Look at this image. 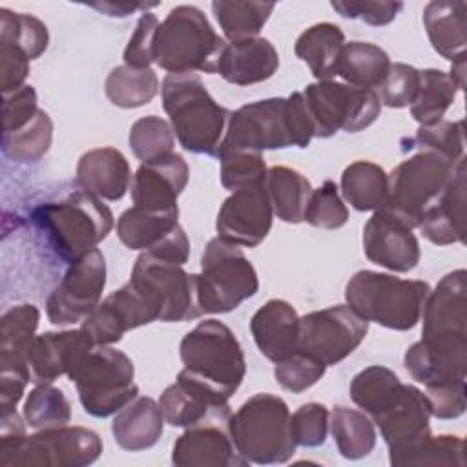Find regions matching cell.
Instances as JSON below:
<instances>
[{
  "label": "cell",
  "instance_id": "obj_1",
  "mask_svg": "<svg viewBox=\"0 0 467 467\" xmlns=\"http://www.w3.org/2000/svg\"><path fill=\"white\" fill-rule=\"evenodd\" d=\"M314 139V126L303 91L272 97L241 106L230 115L221 150L306 148ZM219 155V153H217Z\"/></svg>",
  "mask_w": 467,
  "mask_h": 467
},
{
  "label": "cell",
  "instance_id": "obj_2",
  "mask_svg": "<svg viewBox=\"0 0 467 467\" xmlns=\"http://www.w3.org/2000/svg\"><path fill=\"white\" fill-rule=\"evenodd\" d=\"M161 97L179 144L190 153L217 157L232 111L213 100L201 77L168 73Z\"/></svg>",
  "mask_w": 467,
  "mask_h": 467
},
{
  "label": "cell",
  "instance_id": "obj_3",
  "mask_svg": "<svg viewBox=\"0 0 467 467\" xmlns=\"http://www.w3.org/2000/svg\"><path fill=\"white\" fill-rule=\"evenodd\" d=\"M31 221L66 263L95 250L113 228L111 210L84 188L73 190L62 199L36 204L31 210Z\"/></svg>",
  "mask_w": 467,
  "mask_h": 467
},
{
  "label": "cell",
  "instance_id": "obj_4",
  "mask_svg": "<svg viewBox=\"0 0 467 467\" xmlns=\"http://www.w3.org/2000/svg\"><path fill=\"white\" fill-rule=\"evenodd\" d=\"M429 292V283L420 279L359 270L345 286V301L368 323L405 332L420 323Z\"/></svg>",
  "mask_w": 467,
  "mask_h": 467
},
{
  "label": "cell",
  "instance_id": "obj_5",
  "mask_svg": "<svg viewBox=\"0 0 467 467\" xmlns=\"http://www.w3.org/2000/svg\"><path fill=\"white\" fill-rule=\"evenodd\" d=\"M226 40L195 5H177L159 24L155 64L168 73H217Z\"/></svg>",
  "mask_w": 467,
  "mask_h": 467
},
{
  "label": "cell",
  "instance_id": "obj_6",
  "mask_svg": "<svg viewBox=\"0 0 467 467\" xmlns=\"http://www.w3.org/2000/svg\"><path fill=\"white\" fill-rule=\"evenodd\" d=\"M290 410L283 398L261 392L248 398L228 420L234 445L246 463H286L296 443L290 429Z\"/></svg>",
  "mask_w": 467,
  "mask_h": 467
},
{
  "label": "cell",
  "instance_id": "obj_7",
  "mask_svg": "<svg viewBox=\"0 0 467 467\" xmlns=\"http://www.w3.org/2000/svg\"><path fill=\"white\" fill-rule=\"evenodd\" d=\"M184 370L228 400L243 383L246 361L235 334L219 319H204L179 345Z\"/></svg>",
  "mask_w": 467,
  "mask_h": 467
},
{
  "label": "cell",
  "instance_id": "obj_8",
  "mask_svg": "<svg viewBox=\"0 0 467 467\" xmlns=\"http://www.w3.org/2000/svg\"><path fill=\"white\" fill-rule=\"evenodd\" d=\"M458 162L432 150H418L389 173V195L381 208L416 228L454 177Z\"/></svg>",
  "mask_w": 467,
  "mask_h": 467
},
{
  "label": "cell",
  "instance_id": "obj_9",
  "mask_svg": "<svg viewBox=\"0 0 467 467\" xmlns=\"http://www.w3.org/2000/svg\"><path fill=\"white\" fill-rule=\"evenodd\" d=\"M133 361L111 345L93 347L69 379L75 383L82 409L93 418L117 414L139 396Z\"/></svg>",
  "mask_w": 467,
  "mask_h": 467
},
{
  "label": "cell",
  "instance_id": "obj_10",
  "mask_svg": "<svg viewBox=\"0 0 467 467\" xmlns=\"http://www.w3.org/2000/svg\"><path fill=\"white\" fill-rule=\"evenodd\" d=\"M257 290V272L244 252L221 237L210 239L201 257V274H197L202 314L232 312Z\"/></svg>",
  "mask_w": 467,
  "mask_h": 467
},
{
  "label": "cell",
  "instance_id": "obj_11",
  "mask_svg": "<svg viewBox=\"0 0 467 467\" xmlns=\"http://www.w3.org/2000/svg\"><path fill=\"white\" fill-rule=\"evenodd\" d=\"M312 119L314 137L328 139L339 130L358 133L368 128L381 111L376 89L356 88L336 80H317L303 91Z\"/></svg>",
  "mask_w": 467,
  "mask_h": 467
},
{
  "label": "cell",
  "instance_id": "obj_12",
  "mask_svg": "<svg viewBox=\"0 0 467 467\" xmlns=\"http://www.w3.org/2000/svg\"><path fill=\"white\" fill-rule=\"evenodd\" d=\"M130 283L155 306L159 321L182 323L202 316L197 274H188L182 265L140 252L133 265Z\"/></svg>",
  "mask_w": 467,
  "mask_h": 467
},
{
  "label": "cell",
  "instance_id": "obj_13",
  "mask_svg": "<svg viewBox=\"0 0 467 467\" xmlns=\"http://www.w3.org/2000/svg\"><path fill=\"white\" fill-rule=\"evenodd\" d=\"M102 452L100 436L86 427L64 425L26 436L0 456L2 467H86Z\"/></svg>",
  "mask_w": 467,
  "mask_h": 467
},
{
  "label": "cell",
  "instance_id": "obj_14",
  "mask_svg": "<svg viewBox=\"0 0 467 467\" xmlns=\"http://www.w3.org/2000/svg\"><path fill=\"white\" fill-rule=\"evenodd\" d=\"M367 332L368 321L348 305L327 306L299 317L297 350L330 367L350 356Z\"/></svg>",
  "mask_w": 467,
  "mask_h": 467
},
{
  "label": "cell",
  "instance_id": "obj_15",
  "mask_svg": "<svg viewBox=\"0 0 467 467\" xmlns=\"http://www.w3.org/2000/svg\"><path fill=\"white\" fill-rule=\"evenodd\" d=\"M106 286V259L95 248L77 261L69 263L60 283L51 290L46 301L49 323L67 327L82 323L100 303Z\"/></svg>",
  "mask_w": 467,
  "mask_h": 467
},
{
  "label": "cell",
  "instance_id": "obj_16",
  "mask_svg": "<svg viewBox=\"0 0 467 467\" xmlns=\"http://www.w3.org/2000/svg\"><path fill=\"white\" fill-rule=\"evenodd\" d=\"M274 221L272 202L265 182L239 188L224 199L217 212V237L235 246L254 248L270 234Z\"/></svg>",
  "mask_w": 467,
  "mask_h": 467
},
{
  "label": "cell",
  "instance_id": "obj_17",
  "mask_svg": "<svg viewBox=\"0 0 467 467\" xmlns=\"http://www.w3.org/2000/svg\"><path fill=\"white\" fill-rule=\"evenodd\" d=\"M153 321H159L155 306L128 281L104 297L95 310L84 317L80 328L86 330L95 347H104L119 343L126 332Z\"/></svg>",
  "mask_w": 467,
  "mask_h": 467
},
{
  "label": "cell",
  "instance_id": "obj_18",
  "mask_svg": "<svg viewBox=\"0 0 467 467\" xmlns=\"http://www.w3.org/2000/svg\"><path fill=\"white\" fill-rule=\"evenodd\" d=\"M403 365L409 376L425 387L465 381L467 334L421 337L407 348Z\"/></svg>",
  "mask_w": 467,
  "mask_h": 467
},
{
  "label": "cell",
  "instance_id": "obj_19",
  "mask_svg": "<svg viewBox=\"0 0 467 467\" xmlns=\"http://www.w3.org/2000/svg\"><path fill=\"white\" fill-rule=\"evenodd\" d=\"M372 421L379 427L389 460L394 465L431 436V405L423 390L403 383L400 398Z\"/></svg>",
  "mask_w": 467,
  "mask_h": 467
},
{
  "label": "cell",
  "instance_id": "obj_20",
  "mask_svg": "<svg viewBox=\"0 0 467 467\" xmlns=\"http://www.w3.org/2000/svg\"><path fill=\"white\" fill-rule=\"evenodd\" d=\"M232 414V412H230ZM230 414L199 421L175 440L171 462L177 467H243L248 465L237 452L228 431Z\"/></svg>",
  "mask_w": 467,
  "mask_h": 467
},
{
  "label": "cell",
  "instance_id": "obj_21",
  "mask_svg": "<svg viewBox=\"0 0 467 467\" xmlns=\"http://www.w3.org/2000/svg\"><path fill=\"white\" fill-rule=\"evenodd\" d=\"M412 230L389 210H376L363 226V252L367 259L398 274L416 268L421 252Z\"/></svg>",
  "mask_w": 467,
  "mask_h": 467
},
{
  "label": "cell",
  "instance_id": "obj_22",
  "mask_svg": "<svg viewBox=\"0 0 467 467\" xmlns=\"http://www.w3.org/2000/svg\"><path fill=\"white\" fill-rule=\"evenodd\" d=\"M93 347L95 345L84 328L35 336L26 352L31 381L35 385H44L53 383L64 374L69 378Z\"/></svg>",
  "mask_w": 467,
  "mask_h": 467
},
{
  "label": "cell",
  "instance_id": "obj_23",
  "mask_svg": "<svg viewBox=\"0 0 467 467\" xmlns=\"http://www.w3.org/2000/svg\"><path fill=\"white\" fill-rule=\"evenodd\" d=\"M190 179V168L182 155L171 151L157 161L142 162L131 179L133 206L168 210L177 206Z\"/></svg>",
  "mask_w": 467,
  "mask_h": 467
},
{
  "label": "cell",
  "instance_id": "obj_24",
  "mask_svg": "<svg viewBox=\"0 0 467 467\" xmlns=\"http://www.w3.org/2000/svg\"><path fill=\"white\" fill-rule=\"evenodd\" d=\"M159 407L168 425L182 429L204 421L212 416L230 414L228 400L190 376L184 368L177 374L175 383L162 390Z\"/></svg>",
  "mask_w": 467,
  "mask_h": 467
},
{
  "label": "cell",
  "instance_id": "obj_25",
  "mask_svg": "<svg viewBox=\"0 0 467 467\" xmlns=\"http://www.w3.org/2000/svg\"><path fill=\"white\" fill-rule=\"evenodd\" d=\"M421 337L440 334H467V272L445 274L429 292L421 317Z\"/></svg>",
  "mask_w": 467,
  "mask_h": 467
},
{
  "label": "cell",
  "instance_id": "obj_26",
  "mask_svg": "<svg viewBox=\"0 0 467 467\" xmlns=\"http://www.w3.org/2000/svg\"><path fill=\"white\" fill-rule=\"evenodd\" d=\"M465 159H462L440 199L418 221L416 228L432 244L447 246L465 241Z\"/></svg>",
  "mask_w": 467,
  "mask_h": 467
},
{
  "label": "cell",
  "instance_id": "obj_27",
  "mask_svg": "<svg viewBox=\"0 0 467 467\" xmlns=\"http://www.w3.org/2000/svg\"><path fill=\"white\" fill-rule=\"evenodd\" d=\"M250 332L259 352L277 363L297 350L299 316L285 299H268L250 319Z\"/></svg>",
  "mask_w": 467,
  "mask_h": 467
},
{
  "label": "cell",
  "instance_id": "obj_28",
  "mask_svg": "<svg viewBox=\"0 0 467 467\" xmlns=\"http://www.w3.org/2000/svg\"><path fill=\"white\" fill-rule=\"evenodd\" d=\"M77 182L99 199L119 201L131 184L128 159L111 146L89 150L77 162Z\"/></svg>",
  "mask_w": 467,
  "mask_h": 467
},
{
  "label": "cell",
  "instance_id": "obj_29",
  "mask_svg": "<svg viewBox=\"0 0 467 467\" xmlns=\"http://www.w3.org/2000/svg\"><path fill=\"white\" fill-rule=\"evenodd\" d=\"M279 67L274 44L263 36L230 42L219 62V75L235 86H252L268 80Z\"/></svg>",
  "mask_w": 467,
  "mask_h": 467
},
{
  "label": "cell",
  "instance_id": "obj_30",
  "mask_svg": "<svg viewBox=\"0 0 467 467\" xmlns=\"http://www.w3.org/2000/svg\"><path fill=\"white\" fill-rule=\"evenodd\" d=\"M164 423L159 401L150 396H137L115 414L111 434L124 451H146L159 441Z\"/></svg>",
  "mask_w": 467,
  "mask_h": 467
},
{
  "label": "cell",
  "instance_id": "obj_31",
  "mask_svg": "<svg viewBox=\"0 0 467 467\" xmlns=\"http://www.w3.org/2000/svg\"><path fill=\"white\" fill-rule=\"evenodd\" d=\"M465 15L463 0H432L423 9V26L432 49L451 62L465 57Z\"/></svg>",
  "mask_w": 467,
  "mask_h": 467
},
{
  "label": "cell",
  "instance_id": "obj_32",
  "mask_svg": "<svg viewBox=\"0 0 467 467\" xmlns=\"http://www.w3.org/2000/svg\"><path fill=\"white\" fill-rule=\"evenodd\" d=\"M343 46L345 33L341 27L332 22H319L297 36L294 51L317 80H330L336 75Z\"/></svg>",
  "mask_w": 467,
  "mask_h": 467
},
{
  "label": "cell",
  "instance_id": "obj_33",
  "mask_svg": "<svg viewBox=\"0 0 467 467\" xmlns=\"http://www.w3.org/2000/svg\"><path fill=\"white\" fill-rule=\"evenodd\" d=\"M179 208L148 210L131 206L117 219V235L130 250L146 252L159 244L177 224Z\"/></svg>",
  "mask_w": 467,
  "mask_h": 467
},
{
  "label": "cell",
  "instance_id": "obj_34",
  "mask_svg": "<svg viewBox=\"0 0 467 467\" xmlns=\"http://www.w3.org/2000/svg\"><path fill=\"white\" fill-rule=\"evenodd\" d=\"M265 186L277 219L288 224L303 223L312 184L301 171L288 166H272L266 170Z\"/></svg>",
  "mask_w": 467,
  "mask_h": 467
},
{
  "label": "cell",
  "instance_id": "obj_35",
  "mask_svg": "<svg viewBox=\"0 0 467 467\" xmlns=\"http://www.w3.org/2000/svg\"><path fill=\"white\" fill-rule=\"evenodd\" d=\"M343 199L358 212L379 210L389 195L387 171L370 161H356L348 164L339 181Z\"/></svg>",
  "mask_w": 467,
  "mask_h": 467
},
{
  "label": "cell",
  "instance_id": "obj_36",
  "mask_svg": "<svg viewBox=\"0 0 467 467\" xmlns=\"http://www.w3.org/2000/svg\"><path fill=\"white\" fill-rule=\"evenodd\" d=\"M389 67L390 58L379 46L354 40L345 42L336 75L341 77L345 84L376 89L385 78Z\"/></svg>",
  "mask_w": 467,
  "mask_h": 467
},
{
  "label": "cell",
  "instance_id": "obj_37",
  "mask_svg": "<svg viewBox=\"0 0 467 467\" xmlns=\"http://www.w3.org/2000/svg\"><path fill=\"white\" fill-rule=\"evenodd\" d=\"M403 383L396 372L381 365L359 370L350 381V400L374 420L385 412L401 394Z\"/></svg>",
  "mask_w": 467,
  "mask_h": 467
},
{
  "label": "cell",
  "instance_id": "obj_38",
  "mask_svg": "<svg viewBox=\"0 0 467 467\" xmlns=\"http://www.w3.org/2000/svg\"><path fill=\"white\" fill-rule=\"evenodd\" d=\"M328 429L339 454L347 460H361L376 447L374 421L363 410L336 405L330 412Z\"/></svg>",
  "mask_w": 467,
  "mask_h": 467
},
{
  "label": "cell",
  "instance_id": "obj_39",
  "mask_svg": "<svg viewBox=\"0 0 467 467\" xmlns=\"http://www.w3.org/2000/svg\"><path fill=\"white\" fill-rule=\"evenodd\" d=\"M104 93L117 108H140L151 102L159 93V78L151 67H131L122 64L108 73Z\"/></svg>",
  "mask_w": 467,
  "mask_h": 467
},
{
  "label": "cell",
  "instance_id": "obj_40",
  "mask_svg": "<svg viewBox=\"0 0 467 467\" xmlns=\"http://www.w3.org/2000/svg\"><path fill=\"white\" fill-rule=\"evenodd\" d=\"M275 4L272 2H241V0H215L212 2V13L230 42H241L255 38L266 20L270 18Z\"/></svg>",
  "mask_w": 467,
  "mask_h": 467
},
{
  "label": "cell",
  "instance_id": "obj_41",
  "mask_svg": "<svg viewBox=\"0 0 467 467\" xmlns=\"http://www.w3.org/2000/svg\"><path fill=\"white\" fill-rule=\"evenodd\" d=\"M458 88L451 77L436 67L420 69V88L414 102L410 104V115L420 126H431L443 120L445 111L454 102Z\"/></svg>",
  "mask_w": 467,
  "mask_h": 467
},
{
  "label": "cell",
  "instance_id": "obj_42",
  "mask_svg": "<svg viewBox=\"0 0 467 467\" xmlns=\"http://www.w3.org/2000/svg\"><path fill=\"white\" fill-rule=\"evenodd\" d=\"M51 140L53 120L47 111L38 109L24 128L2 135V151L15 162H36L47 153Z\"/></svg>",
  "mask_w": 467,
  "mask_h": 467
},
{
  "label": "cell",
  "instance_id": "obj_43",
  "mask_svg": "<svg viewBox=\"0 0 467 467\" xmlns=\"http://www.w3.org/2000/svg\"><path fill=\"white\" fill-rule=\"evenodd\" d=\"M22 416L35 431L64 427L71 421V405L62 389L44 383L29 390L24 401Z\"/></svg>",
  "mask_w": 467,
  "mask_h": 467
},
{
  "label": "cell",
  "instance_id": "obj_44",
  "mask_svg": "<svg viewBox=\"0 0 467 467\" xmlns=\"http://www.w3.org/2000/svg\"><path fill=\"white\" fill-rule=\"evenodd\" d=\"M0 42L20 47L29 60L38 58L49 44V33L42 20L27 13L0 9Z\"/></svg>",
  "mask_w": 467,
  "mask_h": 467
},
{
  "label": "cell",
  "instance_id": "obj_45",
  "mask_svg": "<svg viewBox=\"0 0 467 467\" xmlns=\"http://www.w3.org/2000/svg\"><path fill=\"white\" fill-rule=\"evenodd\" d=\"M128 142L139 161L150 162L173 151L175 133L171 124L162 117L146 115L131 124Z\"/></svg>",
  "mask_w": 467,
  "mask_h": 467
},
{
  "label": "cell",
  "instance_id": "obj_46",
  "mask_svg": "<svg viewBox=\"0 0 467 467\" xmlns=\"http://www.w3.org/2000/svg\"><path fill=\"white\" fill-rule=\"evenodd\" d=\"M40 312L31 303L15 305L0 319V354L26 358L27 347L38 328Z\"/></svg>",
  "mask_w": 467,
  "mask_h": 467
},
{
  "label": "cell",
  "instance_id": "obj_47",
  "mask_svg": "<svg viewBox=\"0 0 467 467\" xmlns=\"http://www.w3.org/2000/svg\"><path fill=\"white\" fill-rule=\"evenodd\" d=\"M412 465H465V443L460 436L440 434L429 436L418 447L403 454L394 467Z\"/></svg>",
  "mask_w": 467,
  "mask_h": 467
},
{
  "label": "cell",
  "instance_id": "obj_48",
  "mask_svg": "<svg viewBox=\"0 0 467 467\" xmlns=\"http://www.w3.org/2000/svg\"><path fill=\"white\" fill-rule=\"evenodd\" d=\"M221 164V184L235 192L239 188L265 182L266 164L263 153L250 150H221L219 151Z\"/></svg>",
  "mask_w": 467,
  "mask_h": 467
},
{
  "label": "cell",
  "instance_id": "obj_49",
  "mask_svg": "<svg viewBox=\"0 0 467 467\" xmlns=\"http://www.w3.org/2000/svg\"><path fill=\"white\" fill-rule=\"evenodd\" d=\"M412 148L432 150L458 162L465 157V130L463 120H440L431 126H420L416 135L409 140Z\"/></svg>",
  "mask_w": 467,
  "mask_h": 467
},
{
  "label": "cell",
  "instance_id": "obj_50",
  "mask_svg": "<svg viewBox=\"0 0 467 467\" xmlns=\"http://www.w3.org/2000/svg\"><path fill=\"white\" fill-rule=\"evenodd\" d=\"M303 221L323 230H337L348 221V208L334 181H325L319 188L312 190Z\"/></svg>",
  "mask_w": 467,
  "mask_h": 467
},
{
  "label": "cell",
  "instance_id": "obj_51",
  "mask_svg": "<svg viewBox=\"0 0 467 467\" xmlns=\"http://www.w3.org/2000/svg\"><path fill=\"white\" fill-rule=\"evenodd\" d=\"M325 370L327 365L319 359L301 350H294L290 356L275 363L274 378L285 390L292 394H301L316 385L325 376Z\"/></svg>",
  "mask_w": 467,
  "mask_h": 467
},
{
  "label": "cell",
  "instance_id": "obj_52",
  "mask_svg": "<svg viewBox=\"0 0 467 467\" xmlns=\"http://www.w3.org/2000/svg\"><path fill=\"white\" fill-rule=\"evenodd\" d=\"M330 412L323 403L310 401L290 416V429L296 447H321L327 441Z\"/></svg>",
  "mask_w": 467,
  "mask_h": 467
},
{
  "label": "cell",
  "instance_id": "obj_53",
  "mask_svg": "<svg viewBox=\"0 0 467 467\" xmlns=\"http://www.w3.org/2000/svg\"><path fill=\"white\" fill-rule=\"evenodd\" d=\"M420 88V69L414 66L394 62L390 64L385 78L378 86V97L381 106L407 108L414 102Z\"/></svg>",
  "mask_w": 467,
  "mask_h": 467
},
{
  "label": "cell",
  "instance_id": "obj_54",
  "mask_svg": "<svg viewBox=\"0 0 467 467\" xmlns=\"http://www.w3.org/2000/svg\"><path fill=\"white\" fill-rule=\"evenodd\" d=\"M29 381L31 372L26 358L0 354V414L16 409Z\"/></svg>",
  "mask_w": 467,
  "mask_h": 467
},
{
  "label": "cell",
  "instance_id": "obj_55",
  "mask_svg": "<svg viewBox=\"0 0 467 467\" xmlns=\"http://www.w3.org/2000/svg\"><path fill=\"white\" fill-rule=\"evenodd\" d=\"M159 24V18L150 11L139 16L135 31L124 49V64L131 67H150V64L155 62V35Z\"/></svg>",
  "mask_w": 467,
  "mask_h": 467
},
{
  "label": "cell",
  "instance_id": "obj_56",
  "mask_svg": "<svg viewBox=\"0 0 467 467\" xmlns=\"http://www.w3.org/2000/svg\"><path fill=\"white\" fill-rule=\"evenodd\" d=\"M36 113H38V100L33 86L24 84L22 88L11 93H4V102H2L4 133L24 128L27 122L33 120Z\"/></svg>",
  "mask_w": 467,
  "mask_h": 467
},
{
  "label": "cell",
  "instance_id": "obj_57",
  "mask_svg": "<svg viewBox=\"0 0 467 467\" xmlns=\"http://www.w3.org/2000/svg\"><path fill=\"white\" fill-rule=\"evenodd\" d=\"M332 9L339 13L343 18H359L368 26H387L390 24L398 13L403 9L401 2H348L337 0L330 2Z\"/></svg>",
  "mask_w": 467,
  "mask_h": 467
},
{
  "label": "cell",
  "instance_id": "obj_58",
  "mask_svg": "<svg viewBox=\"0 0 467 467\" xmlns=\"http://www.w3.org/2000/svg\"><path fill=\"white\" fill-rule=\"evenodd\" d=\"M425 396L431 405V416L438 420H454L465 412V381L425 387Z\"/></svg>",
  "mask_w": 467,
  "mask_h": 467
},
{
  "label": "cell",
  "instance_id": "obj_59",
  "mask_svg": "<svg viewBox=\"0 0 467 467\" xmlns=\"http://www.w3.org/2000/svg\"><path fill=\"white\" fill-rule=\"evenodd\" d=\"M29 57L16 46L0 42V89L11 93L24 86L29 75Z\"/></svg>",
  "mask_w": 467,
  "mask_h": 467
},
{
  "label": "cell",
  "instance_id": "obj_60",
  "mask_svg": "<svg viewBox=\"0 0 467 467\" xmlns=\"http://www.w3.org/2000/svg\"><path fill=\"white\" fill-rule=\"evenodd\" d=\"M146 252L155 257H161L177 265H184L190 257V241L182 226L177 224L159 244H155Z\"/></svg>",
  "mask_w": 467,
  "mask_h": 467
},
{
  "label": "cell",
  "instance_id": "obj_61",
  "mask_svg": "<svg viewBox=\"0 0 467 467\" xmlns=\"http://www.w3.org/2000/svg\"><path fill=\"white\" fill-rule=\"evenodd\" d=\"M91 7H95V9H99V11H102V13H106L108 16H128V15H131V13H135V11H139V9H144V11H148L150 7H155V5H159V4H139V2H95V4H89Z\"/></svg>",
  "mask_w": 467,
  "mask_h": 467
},
{
  "label": "cell",
  "instance_id": "obj_62",
  "mask_svg": "<svg viewBox=\"0 0 467 467\" xmlns=\"http://www.w3.org/2000/svg\"><path fill=\"white\" fill-rule=\"evenodd\" d=\"M447 75L451 77V80L454 82V86L458 89H463V86H465V57L454 60L451 66V71Z\"/></svg>",
  "mask_w": 467,
  "mask_h": 467
}]
</instances>
